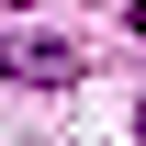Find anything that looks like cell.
I'll return each instance as SVG.
<instances>
[{"label": "cell", "instance_id": "1", "mask_svg": "<svg viewBox=\"0 0 146 146\" xmlns=\"http://www.w3.org/2000/svg\"><path fill=\"white\" fill-rule=\"evenodd\" d=\"M135 34H146V0H135Z\"/></svg>", "mask_w": 146, "mask_h": 146}]
</instances>
